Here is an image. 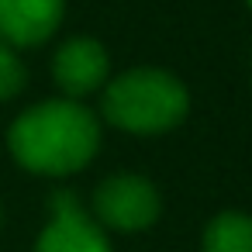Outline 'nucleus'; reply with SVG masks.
I'll use <instances>...</instances> for the list:
<instances>
[{"mask_svg":"<svg viewBox=\"0 0 252 252\" xmlns=\"http://www.w3.org/2000/svg\"><path fill=\"white\" fill-rule=\"evenodd\" d=\"M11 156L38 176L80 173L100 149V125L80 100H42L7 131Z\"/></svg>","mask_w":252,"mask_h":252,"instance_id":"1","label":"nucleus"},{"mask_svg":"<svg viewBox=\"0 0 252 252\" xmlns=\"http://www.w3.org/2000/svg\"><path fill=\"white\" fill-rule=\"evenodd\" d=\"M100 111L121 131L159 135V131L176 128L187 118L190 97H187L183 80H176L173 73L138 66L104 83Z\"/></svg>","mask_w":252,"mask_h":252,"instance_id":"2","label":"nucleus"},{"mask_svg":"<svg viewBox=\"0 0 252 252\" xmlns=\"http://www.w3.org/2000/svg\"><path fill=\"white\" fill-rule=\"evenodd\" d=\"M94 214L111 231H145L159 218V190L138 173H114L94 193Z\"/></svg>","mask_w":252,"mask_h":252,"instance_id":"3","label":"nucleus"},{"mask_svg":"<svg viewBox=\"0 0 252 252\" xmlns=\"http://www.w3.org/2000/svg\"><path fill=\"white\" fill-rule=\"evenodd\" d=\"M35 252H111L104 228L83 211L80 197L69 190L52 193V218L42 228Z\"/></svg>","mask_w":252,"mask_h":252,"instance_id":"4","label":"nucleus"},{"mask_svg":"<svg viewBox=\"0 0 252 252\" xmlns=\"http://www.w3.org/2000/svg\"><path fill=\"white\" fill-rule=\"evenodd\" d=\"M107 73H111L107 49L94 38H69L56 49L52 76H56V87L69 100H80L94 90H104Z\"/></svg>","mask_w":252,"mask_h":252,"instance_id":"5","label":"nucleus"},{"mask_svg":"<svg viewBox=\"0 0 252 252\" xmlns=\"http://www.w3.org/2000/svg\"><path fill=\"white\" fill-rule=\"evenodd\" d=\"M66 0H0V38L7 45H42L52 38Z\"/></svg>","mask_w":252,"mask_h":252,"instance_id":"6","label":"nucleus"},{"mask_svg":"<svg viewBox=\"0 0 252 252\" xmlns=\"http://www.w3.org/2000/svg\"><path fill=\"white\" fill-rule=\"evenodd\" d=\"M204 252H252V218L242 211H221L204 228Z\"/></svg>","mask_w":252,"mask_h":252,"instance_id":"7","label":"nucleus"},{"mask_svg":"<svg viewBox=\"0 0 252 252\" xmlns=\"http://www.w3.org/2000/svg\"><path fill=\"white\" fill-rule=\"evenodd\" d=\"M21 87H25V66H21V59L14 56V49L0 38V100L18 97Z\"/></svg>","mask_w":252,"mask_h":252,"instance_id":"8","label":"nucleus"},{"mask_svg":"<svg viewBox=\"0 0 252 252\" xmlns=\"http://www.w3.org/2000/svg\"><path fill=\"white\" fill-rule=\"evenodd\" d=\"M245 4H249V11H252V0H245Z\"/></svg>","mask_w":252,"mask_h":252,"instance_id":"9","label":"nucleus"}]
</instances>
